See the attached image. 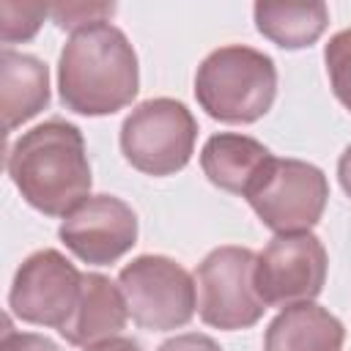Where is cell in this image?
Segmentation results:
<instances>
[{
	"label": "cell",
	"mask_w": 351,
	"mask_h": 351,
	"mask_svg": "<svg viewBox=\"0 0 351 351\" xmlns=\"http://www.w3.org/2000/svg\"><path fill=\"white\" fill-rule=\"evenodd\" d=\"M82 274L58 250L33 252L14 274L8 304L11 313L27 324L60 329L80 299Z\"/></svg>",
	"instance_id": "obj_9"
},
{
	"label": "cell",
	"mask_w": 351,
	"mask_h": 351,
	"mask_svg": "<svg viewBox=\"0 0 351 351\" xmlns=\"http://www.w3.org/2000/svg\"><path fill=\"white\" fill-rule=\"evenodd\" d=\"M326 282V250L318 236L277 233L255 258V288L266 307L310 302Z\"/></svg>",
	"instance_id": "obj_8"
},
{
	"label": "cell",
	"mask_w": 351,
	"mask_h": 351,
	"mask_svg": "<svg viewBox=\"0 0 351 351\" xmlns=\"http://www.w3.org/2000/svg\"><path fill=\"white\" fill-rule=\"evenodd\" d=\"M49 101V71L47 66L14 49L0 55V112L5 132H14L19 123L38 115Z\"/></svg>",
	"instance_id": "obj_14"
},
{
	"label": "cell",
	"mask_w": 351,
	"mask_h": 351,
	"mask_svg": "<svg viewBox=\"0 0 351 351\" xmlns=\"http://www.w3.org/2000/svg\"><path fill=\"white\" fill-rule=\"evenodd\" d=\"M0 351H60V348L49 337H44V335H36V332H14L11 324L5 321Z\"/></svg>",
	"instance_id": "obj_19"
},
{
	"label": "cell",
	"mask_w": 351,
	"mask_h": 351,
	"mask_svg": "<svg viewBox=\"0 0 351 351\" xmlns=\"http://www.w3.org/2000/svg\"><path fill=\"white\" fill-rule=\"evenodd\" d=\"M337 178H340V186L346 189V195L351 197V145L343 151V156L337 162Z\"/></svg>",
	"instance_id": "obj_22"
},
{
	"label": "cell",
	"mask_w": 351,
	"mask_h": 351,
	"mask_svg": "<svg viewBox=\"0 0 351 351\" xmlns=\"http://www.w3.org/2000/svg\"><path fill=\"white\" fill-rule=\"evenodd\" d=\"M140 85L137 55L110 22L71 33L58 63L60 99L80 115H110L132 104Z\"/></svg>",
	"instance_id": "obj_2"
},
{
	"label": "cell",
	"mask_w": 351,
	"mask_h": 351,
	"mask_svg": "<svg viewBox=\"0 0 351 351\" xmlns=\"http://www.w3.org/2000/svg\"><path fill=\"white\" fill-rule=\"evenodd\" d=\"M258 30L282 49L310 47L329 25V11L324 3H255Z\"/></svg>",
	"instance_id": "obj_15"
},
{
	"label": "cell",
	"mask_w": 351,
	"mask_h": 351,
	"mask_svg": "<svg viewBox=\"0 0 351 351\" xmlns=\"http://www.w3.org/2000/svg\"><path fill=\"white\" fill-rule=\"evenodd\" d=\"M63 244L85 263H112L137 241V217L115 195H93L82 200L60 222Z\"/></svg>",
	"instance_id": "obj_10"
},
{
	"label": "cell",
	"mask_w": 351,
	"mask_h": 351,
	"mask_svg": "<svg viewBox=\"0 0 351 351\" xmlns=\"http://www.w3.org/2000/svg\"><path fill=\"white\" fill-rule=\"evenodd\" d=\"M85 351H143V348L132 337H110V340H101V343L88 346Z\"/></svg>",
	"instance_id": "obj_21"
},
{
	"label": "cell",
	"mask_w": 351,
	"mask_h": 351,
	"mask_svg": "<svg viewBox=\"0 0 351 351\" xmlns=\"http://www.w3.org/2000/svg\"><path fill=\"white\" fill-rule=\"evenodd\" d=\"M346 329L313 302L288 304L266 329L263 351H343Z\"/></svg>",
	"instance_id": "obj_13"
},
{
	"label": "cell",
	"mask_w": 351,
	"mask_h": 351,
	"mask_svg": "<svg viewBox=\"0 0 351 351\" xmlns=\"http://www.w3.org/2000/svg\"><path fill=\"white\" fill-rule=\"evenodd\" d=\"M129 318L121 285L104 274H82V291L71 318L58 329L71 346H93L115 337Z\"/></svg>",
	"instance_id": "obj_12"
},
{
	"label": "cell",
	"mask_w": 351,
	"mask_h": 351,
	"mask_svg": "<svg viewBox=\"0 0 351 351\" xmlns=\"http://www.w3.org/2000/svg\"><path fill=\"white\" fill-rule=\"evenodd\" d=\"M156 351H222V348H219L217 340H211L208 335L186 332V335H176V337L165 340Z\"/></svg>",
	"instance_id": "obj_20"
},
{
	"label": "cell",
	"mask_w": 351,
	"mask_h": 351,
	"mask_svg": "<svg viewBox=\"0 0 351 351\" xmlns=\"http://www.w3.org/2000/svg\"><path fill=\"white\" fill-rule=\"evenodd\" d=\"M118 285L123 291L132 321L143 329H178L195 315V280L181 263L165 255L134 258L121 269Z\"/></svg>",
	"instance_id": "obj_5"
},
{
	"label": "cell",
	"mask_w": 351,
	"mask_h": 351,
	"mask_svg": "<svg viewBox=\"0 0 351 351\" xmlns=\"http://www.w3.org/2000/svg\"><path fill=\"white\" fill-rule=\"evenodd\" d=\"M115 5H107V3H58L49 8L52 19L58 22V27H69V30H82V27H90V25H99V22H107V16H112Z\"/></svg>",
	"instance_id": "obj_18"
},
{
	"label": "cell",
	"mask_w": 351,
	"mask_h": 351,
	"mask_svg": "<svg viewBox=\"0 0 351 351\" xmlns=\"http://www.w3.org/2000/svg\"><path fill=\"white\" fill-rule=\"evenodd\" d=\"M47 14H49V8L41 3L0 0V38H3V44L33 38Z\"/></svg>",
	"instance_id": "obj_16"
},
{
	"label": "cell",
	"mask_w": 351,
	"mask_h": 351,
	"mask_svg": "<svg viewBox=\"0 0 351 351\" xmlns=\"http://www.w3.org/2000/svg\"><path fill=\"white\" fill-rule=\"evenodd\" d=\"M274 156L263 143L233 132L208 137L200 151V167L206 178L214 186L244 197L258 186V181L263 178Z\"/></svg>",
	"instance_id": "obj_11"
},
{
	"label": "cell",
	"mask_w": 351,
	"mask_h": 351,
	"mask_svg": "<svg viewBox=\"0 0 351 351\" xmlns=\"http://www.w3.org/2000/svg\"><path fill=\"white\" fill-rule=\"evenodd\" d=\"M326 74L335 96L346 110H351V27L335 33L324 49Z\"/></svg>",
	"instance_id": "obj_17"
},
{
	"label": "cell",
	"mask_w": 351,
	"mask_h": 351,
	"mask_svg": "<svg viewBox=\"0 0 351 351\" xmlns=\"http://www.w3.org/2000/svg\"><path fill=\"white\" fill-rule=\"evenodd\" d=\"M8 176L36 211L47 217L71 214L90 192L82 132L60 118L33 126L11 145Z\"/></svg>",
	"instance_id": "obj_1"
},
{
	"label": "cell",
	"mask_w": 351,
	"mask_h": 351,
	"mask_svg": "<svg viewBox=\"0 0 351 351\" xmlns=\"http://www.w3.org/2000/svg\"><path fill=\"white\" fill-rule=\"evenodd\" d=\"M197 123L186 104L159 96L137 104L121 126V151L148 176H173L192 159Z\"/></svg>",
	"instance_id": "obj_4"
},
{
	"label": "cell",
	"mask_w": 351,
	"mask_h": 351,
	"mask_svg": "<svg viewBox=\"0 0 351 351\" xmlns=\"http://www.w3.org/2000/svg\"><path fill=\"white\" fill-rule=\"evenodd\" d=\"M255 252L247 247H217L197 266L200 318L214 329H247L258 324L266 304L255 288Z\"/></svg>",
	"instance_id": "obj_6"
},
{
	"label": "cell",
	"mask_w": 351,
	"mask_h": 351,
	"mask_svg": "<svg viewBox=\"0 0 351 351\" xmlns=\"http://www.w3.org/2000/svg\"><path fill=\"white\" fill-rule=\"evenodd\" d=\"M274 60L244 44L214 49L195 74L197 104L225 123H252L263 118L274 104Z\"/></svg>",
	"instance_id": "obj_3"
},
{
	"label": "cell",
	"mask_w": 351,
	"mask_h": 351,
	"mask_svg": "<svg viewBox=\"0 0 351 351\" xmlns=\"http://www.w3.org/2000/svg\"><path fill=\"white\" fill-rule=\"evenodd\" d=\"M326 176L302 159H274L247 195L258 219L274 233H307L324 214Z\"/></svg>",
	"instance_id": "obj_7"
}]
</instances>
